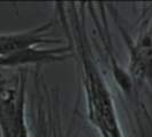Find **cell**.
<instances>
[{"mask_svg":"<svg viewBox=\"0 0 152 137\" xmlns=\"http://www.w3.org/2000/svg\"><path fill=\"white\" fill-rule=\"evenodd\" d=\"M49 60H50V55L47 49L33 48L12 56H5V57L0 56V68H14V66H21V65L41 63V62L48 63Z\"/></svg>","mask_w":152,"mask_h":137,"instance_id":"3","label":"cell"},{"mask_svg":"<svg viewBox=\"0 0 152 137\" xmlns=\"http://www.w3.org/2000/svg\"><path fill=\"white\" fill-rule=\"evenodd\" d=\"M83 65L88 113L91 122L99 130L102 137H122L107 85L84 49Z\"/></svg>","mask_w":152,"mask_h":137,"instance_id":"1","label":"cell"},{"mask_svg":"<svg viewBox=\"0 0 152 137\" xmlns=\"http://www.w3.org/2000/svg\"><path fill=\"white\" fill-rule=\"evenodd\" d=\"M52 26V22H48L29 31L0 34V56H12L39 46L58 42V39L47 38L48 31Z\"/></svg>","mask_w":152,"mask_h":137,"instance_id":"2","label":"cell"}]
</instances>
